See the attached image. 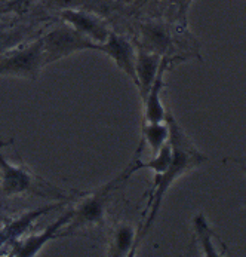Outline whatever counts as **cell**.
Instances as JSON below:
<instances>
[{
    "mask_svg": "<svg viewBox=\"0 0 246 257\" xmlns=\"http://www.w3.org/2000/svg\"><path fill=\"white\" fill-rule=\"evenodd\" d=\"M138 32H140V40H135L137 43L162 57L172 58V55L175 54L176 40L174 36V30L171 29L169 24L151 18V20L141 21L138 24Z\"/></svg>",
    "mask_w": 246,
    "mask_h": 257,
    "instance_id": "cell-7",
    "label": "cell"
},
{
    "mask_svg": "<svg viewBox=\"0 0 246 257\" xmlns=\"http://www.w3.org/2000/svg\"><path fill=\"white\" fill-rule=\"evenodd\" d=\"M43 43V55L45 66L55 63L61 58H67L73 54L82 51H98V45L91 39L83 36L71 26L61 21V24L55 26L52 30L46 32L40 36Z\"/></svg>",
    "mask_w": 246,
    "mask_h": 257,
    "instance_id": "cell-4",
    "label": "cell"
},
{
    "mask_svg": "<svg viewBox=\"0 0 246 257\" xmlns=\"http://www.w3.org/2000/svg\"><path fill=\"white\" fill-rule=\"evenodd\" d=\"M98 52L106 54L110 60H113L117 69L126 74L137 86L138 82L135 74V58H137L135 42H131L128 37L111 30L106 40L98 45Z\"/></svg>",
    "mask_w": 246,
    "mask_h": 257,
    "instance_id": "cell-8",
    "label": "cell"
},
{
    "mask_svg": "<svg viewBox=\"0 0 246 257\" xmlns=\"http://www.w3.org/2000/svg\"><path fill=\"white\" fill-rule=\"evenodd\" d=\"M137 230L131 223L122 221L119 223L110 238V248H108V256H129L135 253L137 250Z\"/></svg>",
    "mask_w": 246,
    "mask_h": 257,
    "instance_id": "cell-14",
    "label": "cell"
},
{
    "mask_svg": "<svg viewBox=\"0 0 246 257\" xmlns=\"http://www.w3.org/2000/svg\"><path fill=\"white\" fill-rule=\"evenodd\" d=\"M3 140L0 139V196L2 198H20L33 195L52 201H70L74 195L70 192L45 180L33 170H30L24 161L18 164L11 162L3 155Z\"/></svg>",
    "mask_w": 246,
    "mask_h": 257,
    "instance_id": "cell-2",
    "label": "cell"
},
{
    "mask_svg": "<svg viewBox=\"0 0 246 257\" xmlns=\"http://www.w3.org/2000/svg\"><path fill=\"white\" fill-rule=\"evenodd\" d=\"M168 126H169V143L172 147V159L169 167L162 174H154L153 187L148 196L147 208L142 214V223L140 230L137 233V245L144 239V236L148 233L151 226L154 224L156 217L159 216L160 205L163 202V198L166 192L172 187L179 177L187 174L188 171L206 164L209 158L202 153L191 139L185 134L182 126L178 123L175 116L169 107H166V117H165Z\"/></svg>",
    "mask_w": 246,
    "mask_h": 257,
    "instance_id": "cell-1",
    "label": "cell"
},
{
    "mask_svg": "<svg viewBox=\"0 0 246 257\" xmlns=\"http://www.w3.org/2000/svg\"><path fill=\"white\" fill-rule=\"evenodd\" d=\"M165 5L168 6V9H171L175 15V21L178 26H181L182 29L187 27V15H188V9L190 5L193 3V0H163Z\"/></svg>",
    "mask_w": 246,
    "mask_h": 257,
    "instance_id": "cell-17",
    "label": "cell"
},
{
    "mask_svg": "<svg viewBox=\"0 0 246 257\" xmlns=\"http://www.w3.org/2000/svg\"><path fill=\"white\" fill-rule=\"evenodd\" d=\"M73 217V210H69L67 213H64L60 219L52 221L48 227L43 229V232L30 235L24 239H18L15 248H14V256H23V257H33L37 253L42 251V248L51 242L52 239H57L60 236L66 235V227L71 221Z\"/></svg>",
    "mask_w": 246,
    "mask_h": 257,
    "instance_id": "cell-9",
    "label": "cell"
},
{
    "mask_svg": "<svg viewBox=\"0 0 246 257\" xmlns=\"http://www.w3.org/2000/svg\"><path fill=\"white\" fill-rule=\"evenodd\" d=\"M174 58L163 57L162 64L159 67V72L156 74L154 82L148 88V91L142 97L144 103V114H142V122H165L166 117V106L162 101V91H163V80L165 73Z\"/></svg>",
    "mask_w": 246,
    "mask_h": 257,
    "instance_id": "cell-10",
    "label": "cell"
},
{
    "mask_svg": "<svg viewBox=\"0 0 246 257\" xmlns=\"http://www.w3.org/2000/svg\"><path fill=\"white\" fill-rule=\"evenodd\" d=\"M43 67L45 55L40 37L0 55V76H14L36 80L39 79Z\"/></svg>",
    "mask_w": 246,
    "mask_h": 257,
    "instance_id": "cell-5",
    "label": "cell"
},
{
    "mask_svg": "<svg viewBox=\"0 0 246 257\" xmlns=\"http://www.w3.org/2000/svg\"><path fill=\"white\" fill-rule=\"evenodd\" d=\"M58 17L63 23L71 26L74 30L91 39L97 45L103 43L111 32L106 18L95 11L66 8L58 11Z\"/></svg>",
    "mask_w": 246,
    "mask_h": 257,
    "instance_id": "cell-6",
    "label": "cell"
},
{
    "mask_svg": "<svg viewBox=\"0 0 246 257\" xmlns=\"http://www.w3.org/2000/svg\"><path fill=\"white\" fill-rule=\"evenodd\" d=\"M2 223H5V216H3V213H2V210H0V224Z\"/></svg>",
    "mask_w": 246,
    "mask_h": 257,
    "instance_id": "cell-20",
    "label": "cell"
},
{
    "mask_svg": "<svg viewBox=\"0 0 246 257\" xmlns=\"http://www.w3.org/2000/svg\"><path fill=\"white\" fill-rule=\"evenodd\" d=\"M135 46H137L135 74H137V82H138L137 89L140 91V95L142 98L144 94L151 86V83L154 82L163 57L153 52V51H150V49H145L144 46H141L140 43H137V42H135Z\"/></svg>",
    "mask_w": 246,
    "mask_h": 257,
    "instance_id": "cell-11",
    "label": "cell"
},
{
    "mask_svg": "<svg viewBox=\"0 0 246 257\" xmlns=\"http://www.w3.org/2000/svg\"><path fill=\"white\" fill-rule=\"evenodd\" d=\"M113 2H116V3H122V5L128 3V0H113Z\"/></svg>",
    "mask_w": 246,
    "mask_h": 257,
    "instance_id": "cell-21",
    "label": "cell"
},
{
    "mask_svg": "<svg viewBox=\"0 0 246 257\" xmlns=\"http://www.w3.org/2000/svg\"><path fill=\"white\" fill-rule=\"evenodd\" d=\"M151 0H128V5H131L132 9H141L144 8L147 3H150Z\"/></svg>",
    "mask_w": 246,
    "mask_h": 257,
    "instance_id": "cell-18",
    "label": "cell"
},
{
    "mask_svg": "<svg viewBox=\"0 0 246 257\" xmlns=\"http://www.w3.org/2000/svg\"><path fill=\"white\" fill-rule=\"evenodd\" d=\"M64 202L58 201L57 204H52V205H46V207H42L39 210H33V211H29L26 214H23L21 217H18L17 220L9 221L3 226V229H0V245L5 244V242H17L18 239L23 238V235L30 229V226L35 223L39 217L57 210L58 207H61Z\"/></svg>",
    "mask_w": 246,
    "mask_h": 257,
    "instance_id": "cell-12",
    "label": "cell"
},
{
    "mask_svg": "<svg viewBox=\"0 0 246 257\" xmlns=\"http://www.w3.org/2000/svg\"><path fill=\"white\" fill-rule=\"evenodd\" d=\"M193 232H194L196 241L199 242L202 253L205 256H222V254H225L218 247L225 248V250H227V247L219 239V236L209 227V223L202 213H199L197 216L193 217Z\"/></svg>",
    "mask_w": 246,
    "mask_h": 257,
    "instance_id": "cell-13",
    "label": "cell"
},
{
    "mask_svg": "<svg viewBox=\"0 0 246 257\" xmlns=\"http://www.w3.org/2000/svg\"><path fill=\"white\" fill-rule=\"evenodd\" d=\"M35 32L32 24L29 26H5L0 27V55L14 51L29 40Z\"/></svg>",
    "mask_w": 246,
    "mask_h": 257,
    "instance_id": "cell-15",
    "label": "cell"
},
{
    "mask_svg": "<svg viewBox=\"0 0 246 257\" xmlns=\"http://www.w3.org/2000/svg\"><path fill=\"white\" fill-rule=\"evenodd\" d=\"M169 140V126L165 122H142L141 126V145H147L154 155Z\"/></svg>",
    "mask_w": 246,
    "mask_h": 257,
    "instance_id": "cell-16",
    "label": "cell"
},
{
    "mask_svg": "<svg viewBox=\"0 0 246 257\" xmlns=\"http://www.w3.org/2000/svg\"><path fill=\"white\" fill-rule=\"evenodd\" d=\"M134 174L131 164L113 180L104 183L97 190L86 193L83 199L73 208V217L71 221L66 227V235L74 232L76 229L88 227V226H95L103 223L106 219L107 210L110 205V201L113 198V193L120 187V184L125 183L131 176Z\"/></svg>",
    "mask_w": 246,
    "mask_h": 257,
    "instance_id": "cell-3",
    "label": "cell"
},
{
    "mask_svg": "<svg viewBox=\"0 0 246 257\" xmlns=\"http://www.w3.org/2000/svg\"><path fill=\"white\" fill-rule=\"evenodd\" d=\"M228 161L233 164H237L239 168H242V171L246 174V158H228Z\"/></svg>",
    "mask_w": 246,
    "mask_h": 257,
    "instance_id": "cell-19",
    "label": "cell"
}]
</instances>
